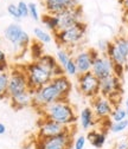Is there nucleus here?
Instances as JSON below:
<instances>
[{
  "instance_id": "obj_1",
  "label": "nucleus",
  "mask_w": 128,
  "mask_h": 149,
  "mask_svg": "<svg viewBox=\"0 0 128 149\" xmlns=\"http://www.w3.org/2000/svg\"><path fill=\"white\" fill-rule=\"evenodd\" d=\"M41 111L45 118L52 120L64 127H71L77 121L75 110L68 101L51 103L41 109Z\"/></svg>"
},
{
  "instance_id": "obj_2",
  "label": "nucleus",
  "mask_w": 128,
  "mask_h": 149,
  "mask_svg": "<svg viewBox=\"0 0 128 149\" xmlns=\"http://www.w3.org/2000/svg\"><path fill=\"white\" fill-rule=\"evenodd\" d=\"M25 72L27 76V90L34 94L36 90L49 84L52 79L51 72L42 66L38 62H31L25 65Z\"/></svg>"
},
{
  "instance_id": "obj_3",
  "label": "nucleus",
  "mask_w": 128,
  "mask_h": 149,
  "mask_svg": "<svg viewBox=\"0 0 128 149\" xmlns=\"http://www.w3.org/2000/svg\"><path fill=\"white\" fill-rule=\"evenodd\" d=\"M87 32V25L83 22H80L63 31H57L55 33V39L57 44L62 47L70 49L77 46L84 39V36Z\"/></svg>"
},
{
  "instance_id": "obj_4",
  "label": "nucleus",
  "mask_w": 128,
  "mask_h": 149,
  "mask_svg": "<svg viewBox=\"0 0 128 149\" xmlns=\"http://www.w3.org/2000/svg\"><path fill=\"white\" fill-rule=\"evenodd\" d=\"M4 37L6 40H8L12 44L13 51L18 54L25 53L31 43L29 33H26L23 30V27L17 23L10 24L4 30Z\"/></svg>"
},
{
  "instance_id": "obj_5",
  "label": "nucleus",
  "mask_w": 128,
  "mask_h": 149,
  "mask_svg": "<svg viewBox=\"0 0 128 149\" xmlns=\"http://www.w3.org/2000/svg\"><path fill=\"white\" fill-rule=\"evenodd\" d=\"M68 98L64 97L61 92L55 88V85L50 82L49 84L39 88L38 90L34 91L33 94V102H32V107L37 108L38 110L43 109L44 107L55 103V102H62V101H66Z\"/></svg>"
},
{
  "instance_id": "obj_6",
  "label": "nucleus",
  "mask_w": 128,
  "mask_h": 149,
  "mask_svg": "<svg viewBox=\"0 0 128 149\" xmlns=\"http://www.w3.org/2000/svg\"><path fill=\"white\" fill-rule=\"evenodd\" d=\"M27 90V76L25 66H14L10 71V81L7 88L8 100Z\"/></svg>"
},
{
  "instance_id": "obj_7",
  "label": "nucleus",
  "mask_w": 128,
  "mask_h": 149,
  "mask_svg": "<svg viewBox=\"0 0 128 149\" xmlns=\"http://www.w3.org/2000/svg\"><path fill=\"white\" fill-rule=\"evenodd\" d=\"M77 88L81 94L88 98L93 100L100 96V79L91 71L78 74Z\"/></svg>"
},
{
  "instance_id": "obj_8",
  "label": "nucleus",
  "mask_w": 128,
  "mask_h": 149,
  "mask_svg": "<svg viewBox=\"0 0 128 149\" xmlns=\"http://www.w3.org/2000/svg\"><path fill=\"white\" fill-rule=\"evenodd\" d=\"M72 146L71 127L65 132L49 139H38L37 149H70Z\"/></svg>"
},
{
  "instance_id": "obj_9",
  "label": "nucleus",
  "mask_w": 128,
  "mask_h": 149,
  "mask_svg": "<svg viewBox=\"0 0 128 149\" xmlns=\"http://www.w3.org/2000/svg\"><path fill=\"white\" fill-rule=\"evenodd\" d=\"M82 18H83V11L80 5L77 7L70 8V10H66L59 13L58 14V31L66 30L80 22H83Z\"/></svg>"
},
{
  "instance_id": "obj_10",
  "label": "nucleus",
  "mask_w": 128,
  "mask_h": 149,
  "mask_svg": "<svg viewBox=\"0 0 128 149\" xmlns=\"http://www.w3.org/2000/svg\"><path fill=\"white\" fill-rule=\"evenodd\" d=\"M113 65H114L113 62L108 58V56L106 53H103V54H100L94 61L91 72L101 81L113 74Z\"/></svg>"
},
{
  "instance_id": "obj_11",
  "label": "nucleus",
  "mask_w": 128,
  "mask_h": 149,
  "mask_svg": "<svg viewBox=\"0 0 128 149\" xmlns=\"http://www.w3.org/2000/svg\"><path fill=\"white\" fill-rule=\"evenodd\" d=\"M91 109L94 111V115H95L96 120L102 121V120L111 117L114 107L107 97L97 96V97L93 98V108Z\"/></svg>"
},
{
  "instance_id": "obj_12",
  "label": "nucleus",
  "mask_w": 128,
  "mask_h": 149,
  "mask_svg": "<svg viewBox=\"0 0 128 149\" xmlns=\"http://www.w3.org/2000/svg\"><path fill=\"white\" fill-rule=\"evenodd\" d=\"M69 127H64L57 122H55L49 118H43V121L39 123V132H38V139H49L56 136L68 129Z\"/></svg>"
},
{
  "instance_id": "obj_13",
  "label": "nucleus",
  "mask_w": 128,
  "mask_h": 149,
  "mask_svg": "<svg viewBox=\"0 0 128 149\" xmlns=\"http://www.w3.org/2000/svg\"><path fill=\"white\" fill-rule=\"evenodd\" d=\"M46 13L58 15L59 13L78 6V0H44Z\"/></svg>"
},
{
  "instance_id": "obj_14",
  "label": "nucleus",
  "mask_w": 128,
  "mask_h": 149,
  "mask_svg": "<svg viewBox=\"0 0 128 149\" xmlns=\"http://www.w3.org/2000/svg\"><path fill=\"white\" fill-rule=\"evenodd\" d=\"M116 91H122V79L112 74L100 81V96L108 98L113 92Z\"/></svg>"
},
{
  "instance_id": "obj_15",
  "label": "nucleus",
  "mask_w": 128,
  "mask_h": 149,
  "mask_svg": "<svg viewBox=\"0 0 128 149\" xmlns=\"http://www.w3.org/2000/svg\"><path fill=\"white\" fill-rule=\"evenodd\" d=\"M74 61H75V64L77 66L78 74H82V73L91 71L94 59L91 58V54L89 52V49L88 50H82V51L77 52L75 54V57H74Z\"/></svg>"
},
{
  "instance_id": "obj_16",
  "label": "nucleus",
  "mask_w": 128,
  "mask_h": 149,
  "mask_svg": "<svg viewBox=\"0 0 128 149\" xmlns=\"http://www.w3.org/2000/svg\"><path fill=\"white\" fill-rule=\"evenodd\" d=\"M12 107L15 110H20V109H25L29 107H32V102H33V94L30 92L29 90L22 92V94L13 96L10 98Z\"/></svg>"
},
{
  "instance_id": "obj_17",
  "label": "nucleus",
  "mask_w": 128,
  "mask_h": 149,
  "mask_svg": "<svg viewBox=\"0 0 128 149\" xmlns=\"http://www.w3.org/2000/svg\"><path fill=\"white\" fill-rule=\"evenodd\" d=\"M106 54L108 56V58L113 62V64H119V65H123V66L127 68V65H128V58H126L125 56L118 50V47L115 46V44L113 42L109 43Z\"/></svg>"
},
{
  "instance_id": "obj_18",
  "label": "nucleus",
  "mask_w": 128,
  "mask_h": 149,
  "mask_svg": "<svg viewBox=\"0 0 128 149\" xmlns=\"http://www.w3.org/2000/svg\"><path fill=\"white\" fill-rule=\"evenodd\" d=\"M51 83L64 97L68 98L70 91H71V88H72V84H71L70 79L68 78V76L64 74V76H59V77H53L51 79Z\"/></svg>"
},
{
  "instance_id": "obj_19",
  "label": "nucleus",
  "mask_w": 128,
  "mask_h": 149,
  "mask_svg": "<svg viewBox=\"0 0 128 149\" xmlns=\"http://www.w3.org/2000/svg\"><path fill=\"white\" fill-rule=\"evenodd\" d=\"M87 140L90 142V144L93 147L101 149V148H103V146L107 141V133L104 130H95L94 129L88 133Z\"/></svg>"
},
{
  "instance_id": "obj_20",
  "label": "nucleus",
  "mask_w": 128,
  "mask_h": 149,
  "mask_svg": "<svg viewBox=\"0 0 128 149\" xmlns=\"http://www.w3.org/2000/svg\"><path fill=\"white\" fill-rule=\"evenodd\" d=\"M95 122H96V117L94 115L93 109L89 108V107L83 108L82 111H81V114H80V123H81V127L84 130H88L91 127L95 125Z\"/></svg>"
},
{
  "instance_id": "obj_21",
  "label": "nucleus",
  "mask_w": 128,
  "mask_h": 149,
  "mask_svg": "<svg viewBox=\"0 0 128 149\" xmlns=\"http://www.w3.org/2000/svg\"><path fill=\"white\" fill-rule=\"evenodd\" d=\"M41 20L43 23V25L52 31L53 33H56L58 31V15H53V14H49V13H45L42 18H41Z\"/></svg>"
},
{
  "instance_id": "obj_22",
  "label": "nucleus",
  "mask_w": 128,
  "mask_h": 149,
  "mask_svg": "<svg viewBox=\"0 0 128 149\" xmlns=\"http://www.w3.org/2000/svg\"><path fill=\"white\" fill-rule=\"evenodd\" d=\"M30 53L32 57V62H37L38 59L42 58V56H44V47L43 44L38 40H33L30 43Z\"/></svg>"
},
{
  "instance_id": "obj_23",
  "label": "nucleus",
  "mask_w": 128,
  "mask_h": 149,
  "mask_svg": "<svg viewBox=\"0 0 128 149\" xmlns=\"http://www.w3.org/2000/svg\"><path fill=\"white\" fill-rule=\"evenodd\" d=\"M71 52L69 51V49L65 47H58L57 52H56V61L59 65H62L63 68L69 63V61L71 59Z\"/></svg>"
},
{
  "instance_id": "obj_24",
  "label": "nucleus",
  "mask_w": 128,
  "mask_h": 149,
  "mask_svg": "<svg viewBox=\"0 0 128 149\" xmlns=\"http://www.w3.org/2000/svg\"><path fill=\"white\" fill-rule=\"evenodd\" d=\"M10 81V71L0 73V98H8L7 96V88Z\"/></svg>"
},
{
  "instance_id": "obj_25",
  "label": "nucleus",
  "mask_w": 128,
  "mask_h": 149,
  "mask_svg": "<svg viewBox=\"0 0 128 149\" xmlns=\"http://www.w3.org/2000/svg\"><path fill=\"white\" fill-rule=\"evenodd\" d=\"M33 34H34V37H36V40L41 42L42 44H49V43L52 42L51 34H50L49 32L44 31V30L41 29V27H36V29L33 30Z\"/></svg>"
},
{
  "instance_id": "obj_26",
  "label": "nucleus",
  "mask_w": 128,
  "mask_h": 149,
  "mask_svg": "<svg viewBox=\"0 0 128 149\" xmlns=\"http://www.w3.org/2000/svg\"><path fill=\"white\" fill-rule=\"evenodd\" d=\"M128 115H127V111L125 108H122L121 105L114 107L113 111H112V115H111V120L113 122H120L123 120H127Z\"/></svg>"
},
{
  "instance_id": "obj_27",
  "label": "nucleus",
  "mask_w": 128,
  "mask_h": 149,
  "mask_svg": "<svg viewBox=\"0 0 128 149\" xmlns=\"http://www.w3.org/2000/svg\"><path fill=\"white\" fill-rule=\"evenodd\" d=\"M37 62H38L42 66H44L46 70H49L50 72H51V70L55 68V65L57 64V61H56V58H55L53 56H51V54H45V53H44V56H42V58L38 59Z\"/></svg>"
},
{
  "instance_id": "obj_28",
  "label": "nucleus",
  "mask_w": 128,
  "mask_h": 149,
  "mask_svg": "<svg viewBox=\"0 0 128 149\" xmlns=\"http://www.w3.org/2000/svg\"><path fill=\"white\" fill-rule=\"evenodd\" d=\"M113 43L115 44V46L118 47V50L125 56L126 58H128V45H127V39L126 36H119L113 40Z\"/></svg>"
},
{
  "instance_id": "obj_29",
  "label": "nucleus",
  "mask_w": 128,
  "mask_h": 149,
  "mask_svg": "<svg viewBox=\"0 0 128 149\" xmlns=\"http://www.w3.org/2000/svg\"><path fill=\"white\" fill-rule=\"evenodd\" d=\"M127 128H128V118L120 122H113L111 128H109V132H112L113 134H120L123 133Z\"/></svg>"
},
{
  "instance_id": "obj_30",
  "label": "nucleus",
  "mask_w": 128,
  "mask_h": 149,
  "mask_svg": "<svg viewBox=\"0 0 128 149\" xmlns=\"http://www.w3.org/2000/svg\"><path fill=\"white\" fill-rule=\"evenodd\" d=\"M64 70H65V73L68 74V76H71V77H77L78 76V70H77V66L75 64L74 58H71L69 61V63L64 66Z\"/></svg>"
},
{
  "instance_id": "obj_31",
  "label": "nucleus",
  "mask_w": 128,
  "mask_h": 149,
  "mask_svg": "<svg viewBox=\"0 0 128 149\" xmlns=\"http://www.w3.org/2000/svg\"><path fill=\"white\" fill-rule=\"evenodd\" d=\"M7 12H8V14L13 18V19H15V20H18V22L22 19V15H20L19 11H18L17 5H14V4H10V5L7 6Z\"/></svg>"
},
{
  "instance_id": "obj_32",
  "label": "nucleus",
  "mask_w": 128,
  "mask_h": 149,
  "mask_svg": "<svg viewBox=\"0 0 128 149\" xmlns=\"http://www.w3.org/2000/svg\"><path fill=\"white\" fill-rule=\"evenodd\" d=\"M29 15L32 18L33 20L38 22L41 19L39 17V13H38V8H37V5L33 4V3H30L29 4Z\"/></svg>"
},
{
  "instance_id": "obj_33",
  "label": "nucleus",
  "mask_w": 128,
  "mask_h": 149,
  "mask_svg": "<svg viewBox=\"0 0 128 149\" xmlns=\"http://www.w3.org/2000/svg\"><path fill=\"white\" fill-rule=\"evenodd\" d=\"M18 11H19L22 18H26L29 17V4H26L25 1H19L17 4Z\"/></svg>"
},
{
  "instance_id": "obj_34",
  "label": "nucleus",
  "mask_w": 128,
  "mask_h": 149,
  "mask_svg": "<svg viewBox=\"0 0 128 149\" xmlns=\"http://www.w3.org/2000/svg\"><path fill=\"white\" fill-rule=\"evenodd\" d=\"M125 71H126V66L119 65V64H114L113 65V74H114V76H116L118 78L122 79L123 74H125Z\"/></svg>"
},
{
  "instance_id": "obj_35",
  "label": "nucleus",
  "mask_w": 128,
  "mask_h": 149,
  "mask_svg": "<svg viewBox=\"0 0 128 149\" xmlns=\"http://www.w3.org/2000/svg\"><path fill=\"white\" fill-rule=\"evenodd\" d=\"M64 74H65V70H64V68H63L62 65H59L58 63L55 65V68L51 70V76H52V78H53V77L64 76Z\"/></svg>"
},
{
  "instance_id": "obj_36",
  "label": "nucleus",
  "mask_w": 128,
  "mask_h": 149,
  "mask_svg": "<svg viewBox=\"0 0 128 149\" xmlns=\"http://www.w3.org/2000/svg\"><path fill=\"white\" fill-rule=\"evenodd\" d=\"M85 142H87V137L84 135L77 136L76 140H75V142H74V149H84Z\"/></svg>"
},
{
  "instance_id": "obj_37",
  "label": "nucleus",
  "mask_w": 128,
  "mask_h": 149,
  "mask_svg": "<svg viewBox=\"0 0 128 149\" xmlns=\"http://www.w3.org/2000/svg\"><path fill=\"white\" fill-rule=\"evenodd\" d=\"M114 149H128V136L119 139L114 146Z\"/></svg>"
},
{
  "instance_id": "obj_38",
  "label": "nucleus",
  "mask_w": 128,
  "mask_h": 149,
  "mask_svg": "<svg viewBox=\"0 0 128 149\" xmlns=\"http://www.w3.org/2000/svg\"><path fill=\"white\" fill-rule=\"evenodd\" d=\"M109 43H111V42H108V40H106V39H100V40L97 42V51H99V52H101L102 54H103V53H106V52H107V49H108Z\"/></svg>"
},
{
  "instance_id": "obj_39",
  "label": "nucleus",
  "mask_w": 128,
  "mask_h": 149,
  "mask_svg": "<svg viewBox=\"0 0 128 149\" xmlns=\"http://www.w3.org/2000/svg\"><path fill=\"white\" fill-rule=\"evenodd\" d=\"M3 72H8V64H7V61L0 62V73H3Z\"/></svg>"
},
{
  "instance_id": "obj_40",
  "label": "nucleus",
  "mask_w": 128,
  "mask_h": 149,
  "mask_svg": "<svg viewBox=\"0 0 128 149\" xmlns=\"http://www.w3.org/2000/svg\"><path fill=\"white\" fill-rule=\"evenodd\" d=\"M120 3L125 8V15L128 17V0H120Z\"/></svg>"
},
{
  "instance_id": "obj_41",
  "label": "nucleus",
  "mask_w": 128,
  "mask_h": 149,
  "mask_svg": "<svg viewBox=\"0 0 128 149\" xmlns=\"http://www.w3.org/2000/svg\"><path fill=\"white\" fill-rule=\"evenodd\" d=\"M6 61V54L3 50H0V62H5Z\"/></svg>"
},
{
  "instance_id": "obj_42",
  "label": "nucleus",
  "mask_w": 128,
  "mask_h": 149,
  "mask_svg": "<svg viewBox=\"0 0 128 149\" xmlns=\"http://www.w3.org/2000/svg\"><path fill=\"white\" fill-rule=\"evenodd\" d=\"M5 133H6V127L3 123H0V135H3Z\"/></svg>"
},
{
  "instance_id": "obj_43",
  "label": "nucleus",
  "mask_w": 128,
  "mask_h": 149,
  "mask_svg": "<svg viewBox=\"0 0 128 149\" xmlns=\"http://www.w3.org/2000/svg\"><path fill=\"white\" fill-rule=\"evenodd\" d=\"M125 109H126L127 115H128V97H127V98H126V101H125Z\"/></svg>"
},
{
  "instance_id": "obj_44",
  "label": "nucleus",
  "mask_w": 128,
  "mask_h": 149,
  "mask_svg": "<svg viewBox=\"0 0 128 149\" xmlns=\"http://www.w3.org/2000/svg\"><path fill=\"white\" fill-rule=\"evenodd\" d=\"M126 39H127V45H128V34L126 36Z\"/></svg>"
}]
</instances>
